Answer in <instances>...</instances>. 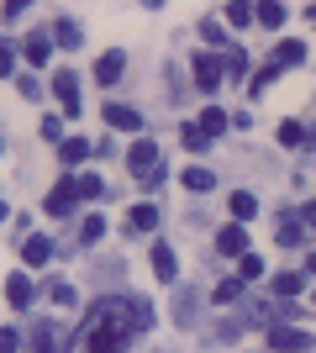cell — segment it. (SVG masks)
Instances as JSON below:
<instances>
[{"label":"cell","mask_w":316,"mask_h":353,"mask_svg":"<svg viewBox=\"0 0 316 353\" xmlns=\"http://www.w3.org/2000/svg\"><path fill=\"white\" fill-rule=\"evenodd\" d=\"M311 274H316V253H311Z\"/></svg>","instance_id":"cell-43"},{"label":"cell","mask_w":316,"mask_h":353,"mask_svg":"<svg viewBox=\"0 0 316 353\" xmlns=\"http://www.w3.org/2000/svg\"><path fill=\"white\" fill-rule=\"evenodd\" d=\"M21 348V332H11V327H0V353H16Z\"/></svg>","instance_id":"cell-35"},{"label":"cell","mask_w":316,"mask_h":353,"mask_svg":"<svg viewBox=\"0 0 316 353\" xmlns=\"http://www.w3.org/2000/svg\"><path fill=\"white\" fill-rule=\"evenodd\" d=\"M295 290H301V274H274V295H285V301H290Z\"/></svg>","instance_id":"cell-32"},{"label":"cell","mask_w":316,"mask_h":353,"mask_svg":"<svg viewBox=\"0 0 316 353\" xmlns=\"http://www.w3.org/2000/svg\"><path fill=\"white\" fill-rule=\"evenodd\" d=\"M280 143H285V148H301L306 143V127H301V121H280Z\"/></svg>","instance_id":"cell-29"},{"label":"cell","mask_w":316,"mask_h":353,"mask_svg":"<svg viewBox=\"0 0 316 353\" xmlns=\"http://www.w3.org/2000/svg\"><path fill=\"white\" fill-rule=\"evenodd\" d=\"M180 137H185V148H190V153H206V143H211V137H206V132H200L196 121H190V127H185V132H180Z\"/></svg>","instance_id":"cell-31"},{"label":"cell","mask_w":316,"mask_h":353,"mask_svg":"<svg viewBox=\"0 0 316 353\" xmlns=\"http://www.w3.org/2000/svg\"><path fill=\"white\" fill-rule=\"evenodd\" d=\"M242 301V280H222L216 285V306H238Z\"/></svg>","instance_id":"cell-26"},{"label":"cell","mask_w":316,"mask_h":353,"mask_svg":"<svg viewBox=\"0 0 316 353\" xmlns=\"http://www.w3.org/2000/svg\"><path fill=\"white\" fill-rule=\"evenodd\" d=\"M153 274H158L164 285L180 274V259H174V248H169V243H158V248H153Z\"/></svg>","instance_id":"cell-11"},{"label":"cell","mask_w":316,"mask_h":353,"mask_svg":"<svg viewBox=\"0 0 316 353\" xmlns=\"http://www.w3.org/2000/svg\"><path fill=\"white\" fill-rule=\"evenodd\" d=\"M200 37H206V43H227V32H222V21H206V27H200Z\"/></svg>","instance_id":"cell-38"},{"label":"cell","mask_w":316,"mask_h":353,"mask_svg":"<svg viewBox=\"0 0 316 353\" xmlns=\"http://www.w3.org/2000/svg\"><path fill=\"white\" fill-rule=\"evenodd\" d=\"M132 227L137 232H153V227H158V206H153V201H137L132 206Z\"/></svg>","instance_id":"cell-19"},{"label":"cell","mask_w":316,"mask_h":353,"mask_svg":"<svg viewBox=\"0 0 316 353\" xmlns=\"http://www.w3.org/2000/svg\"><path fill=\"white\" fill-rule=\"evenodd\" d=\"M311 301H316V295H311Z\"/></svg>","instance_id":"cell-45"},{"label":"cell","mask_w":316,"mask_h":353,"mask_svg":"<svg viewBox=\"0 0 316 353\" xmlns=\"http://www.w3.org/2000/svg\"><path fill=\"white\" fill-rule=\"evenodd\" d=\"M48 301L69 311V306H74V285H69V280H53V285H48Z\"/></svg>","instance_id":"cell-24"},{"label":"cell","mask_w":316,"mask_h":353,"mask_svg":"<svg viewBox=\"0 0 316 353\" xmlns=\"http://www.w3.org/2000/svg\"><path fill=\"white\" fill-rule=\"evenodd\" d=\"M11 69H16V48H11V43H0V79H6Z\"/></svg>","instance_id":"cell-36"},{"label":"cell","mask_w":316,"mask_h":353,"mask_svg":"<svg viewBox=\"0 0 316 353\" xmlns=\"http://www.w3.org/2000/svg\"><path fill=\"white\" fill-rule=\"evenodd\" d=\"M32 348H37V353H53V348H59V327H53V322H37V327H32Z\"/></svg>","instance_id":"cell-18"},{"label":"cell","mask_w":316,"mask_h":353,"mask_svg":"<svg viewBox=\"0 0 316 353\" xmlns=\"http://www.w3.org/2000/svg\"><path fill=\"white\" fill-rule=\"evenodd\" d=\"M153 327V306L137 301V295H105L101 306L85 316L79 338L69 343V353H127V343L137 332Z\"/></svg>","instance_id":"cell-1"},{"label":"cell","mask_w":316,"mask_h":353,"mask_svg":"<svg viewBox=\"0 0 316 353\" xmlns=\"http://www.w3.org/2000/svg\"><path fill=\"white\" fill-rule=\"evenodd\" d=\"M127 163H132L137 179L148 174V169H158V148H153V137H137V143L127 148Z\"/></svg>","instance_id":"cell-4"},{"label":"cell","mask_w":316,"mask_h":353,"mask_svg":"<svg viewBox=\"0 0 316 353\" xmlns=\"http://www.w3.org/2000/svg\"><path fill=\"white\" fill-rule=\"evenodd\" d=\"M0 221H6V201H0Z\"/></svg>","instance_id":"cell-42"},{"label":"cell","mask_w":316,"mask_h":353,"mask_svg":"<svg viewBox=\"0 0 316 353\" xmlns=\"http://www.w3.org/2000/svg\"><path fill=\"white\" fill-rule=\"evenodd\" d=\"M16 85H21V95H27V101H37V95H43V85H37V79H27V74H21Z\"/></svg>","instance_id":"cell-39"},{"label":"cell","mask_w":316,"mask_h":353,"mask_svg":"<svg viewBox=\"0 0 316 353\" xmlns=\"http://www.w3.org/2000/svg\"><path fill=\"white\" fill-rule=\"evenodd\" d=\"M32 295H37V290H32V280L21 274V269H16L11 280H6V301H11L16 311H27V306H32Z\"/></svg>","instance_id":"cell-8"},{"label":"cell","mask_w":316,"mask_h":353,"mask_svg":"<svg viewBox=\"0 0 316 353\" xmlns=\"http://www.w3.org/2000/svg\"><path fill=\"white\" fill-rule=\"evenodd\" d=\"M53 101L63 105V117H79V79L74 74H59V79H53Z\"/></svg>","instance_id":"cell-7"},{"label":"cell","mask_w":316,"mask_h":353,"mask_svg":"<svg viewBox=\"0 0 316 353\" xmlns=\"http://www.w3.org/2000/svg\"><path fill=\"white\" fill-rule=\"evenodd\" d=\"M301 59H306V43H295V37H285V43L274 48V63H280V69H295Z\"/></svg>","instance_id":"cell-16"},{"label":"cell","mask_w":316,"mask_h":353,"mask_svg":"<svg viewBox=\"0 0 316 353\" xmlns=\"http://www.w3.org/2000/svg\"><path fill=\"white\" fill-rule=\"evenodd\" d=\"M253 216H258V201L248 190H238L232 195V221H253Z\"/></svg>","instance_id":"cell-21"},{"label":"cell","mask_w":316,"mask_h":353,"mask_svg":"<svg viewBox=\"0 0 316 353\" xmlns=\"http://www.w3.org/2000/svg\"><path fill=\"white\" fill-rule=\"evenodd\" d=\"M269 348L274 353H306L311 348V332H301V327H269Z\"/></svg>","instance_id":"cell-2"},{"label":"cell","mask_w":316,"mask_h":353,"mask_svg":"<svg viewBox=\"0 0 316 353\" xmlns=\"http://www.w3.org/2000/svg\"><path fill=\"white\" fill-rule=\"evenodd\" d=\"M105 127H121V132H137L143 117H137L132 105H105Z\"/></svg>","instance_id":"cell-15"},{"label":"cell","mask_w":316,"mask_h":353,"mask_svg":"<svg viewBox=\"0 0 316 353\" xmlns=\"http://www.w3.org/2000/svg\"><path fill=\"white\" fill-rule=\"evenodd\" d=\"M258 274H264V259H258V253H242L238 259V280L248 285V280H258Z\"/></svg>","instance_id":"cell-25"},{"label":"cell","mask_w":316,"mask_h":353,"mask_svg":"<svg viewBox=\"0 0 316 353\" xmlns=\"http://www.w3.org/2000/svg\"><path fill=\"white\" fill-rule=\"evenodd\" d=\"M43 137H48V143H63V121L48 117V121H43Z\"/></svg>","instance_id":"cell-37"},{"label":"cell","mask_w":316,"mask_h":353,"mask_svg":"<svg viewBox=\"0 0 316 353\" xmlns=\"http://www.w3.org/2000/svg\"><path fill=\"white\" fill-rule=\"evenodd\" d=\"M27 6H32V0H6V6H0V16H21Z\"/></svg>","instance_id":"cell-40"},{"label":"cell","mask_w":316,"mask_h":353,"mask_svg":"<svg viewBox=\"0 0 316 353\" xmlns=\"http://www.w3.org/2000/svg\"><path fill=\"white\" fill-rule=\"evenodd\" d=\"M211 185H216V174H211V169H185V190H196V195H206Z\"/></svg>","instance_id":"cell-22"},{"label":"cell","mask_w":316,"mask_h":353,"mask_svg":"<svg viewBox=\"0 0 316 353\" xmlns=\"http://www.w3.org/2000/svg\"><path fill=\"white\" fill-rule=\"evenodd\" d=\"M253 21H264V27H285V6H280V0H258Z\"/></svg>","instance_id":"cell-17"},{"label":"cell","mask_w":316,"mask_h":353,"mask_svg":"<svg viewBox=\"0 0 316 353\" xmlns=\"http://www.w3.org/2000/svg\"><path fill=\"white\" fill-rule=\"evenodd\" d=\"M101 174H79V201H101Z\"/></svg>","instance_id":"cell-30"},{"label":"cell","mask_w":316,"mask_h":353,"mask_svg":"<svg viewBox=\"0 0 316 353\" xmlns=\"http://www.w3.org/2000/svg\"><path fill=\"white\" fill-rule=\"evenodd\" d=\"M274 237H280L285 248H301V243H306V221L285 211V216H280V227H274Z\"/></svg>","instance_id":"cell-10"},{"label":"cell","mask_w":316,"mask_h":353,"mask_svg":"<svg viewBox=\"0 0 316 353\" xmlns=\"http://www.w3.org/2000/svg\"><path fill=\"white\" fill-rule=\"evenodd\" d=\"M21 259H27V264H32V269H43V264H48V259H53V243H48V237H43V232H32V237H27V243H21Z\"/></svg>","instance_id":"cell-9"},{"label":"cell","mask_w":316,"mask_h":353,"mask_svg":"<svg viewBox=\"0 0 316 353\" xmlns=\"http://www.w3.org/2000/svg\"><path fill=\"white\" fill-rule=\"evenodd\" d=\"M53 37H59L63 48H79V27H74V21H59V27H53Z\"/></svg>","instance_id":"cell-33"},{"label":"cell","mask_w":316,"mask_h":353,"mask_svg":"<svg viewBox=\"0 0 316 353\" xmlns=\"http://www.w3.org/2000/svg\"><path fill=\"white\" fill-rule=\"evenodd\" d=\"M90 159V143L85 137H63V163H85Z\"/></svg>","instance_id":"cell-23"},{"label":"cell","mask_w":316,"mask_h":353,"mask_svg":"<svg viewBox=\"0 0 316 353\" xmlns=\"http://www.w3.org/2000/svg\"><path fill=\"white\" fill-rule=\"evenodd\" d=\"M79 201V179H59L53 190H48V216H69Z\"/></svg>","instance_id":"cell-3"},{"label":"cell","mask_w":316,"mask_h":353,"mask_svg":"<svg viewBox=\"0 0 316 353\" xmlns=\"http://www.w3.org/2000/svg\"><path fill=\"white\" fill-rule=\"evenodd\" d=\"M21 53H27V63H48L53 59V37H48V32H32L27 43H21Z\"/></svg>","instance_id":"cell-12"},{"label":"cell","mask_w":316,"mask_h":353,"mask_svg":"<svg viewBox=\"0 0 316 353\" xmlns=\"http://www.w3.org/2000/svg\"><path fill=\"white\" fill-rule=\"evenodd\" d=\"M222 69H227V79H242V74H248V53H242V48H227Z\"/></svg>","instance_id":"cell-20"},{"label":"cell","mask_w":316,"mask_h":353,"mask_svg":"<svg viewBox=\"0 0 316 353\" xmlns=\"http://www.w3.org/2000/svg\"><path fill=\"white\" fill-rule=\"evenodd\" d=\"M274 79H280V63H274V59H269V63H264V69H258V74H253V85H248V90H253V95H264V90H269V85H274Z\"/></svg>","instance_id":"cell-27"},{"label":"cell","mask_w":316,"mask_h":353,"mask_svg":"<svg viewBox=\"0 0 316 353\" xmlns=\"http://www.w3.org/2000/svg\"><path fill=\"white\" fill-rule=\"evenodd\" d=\"M227 21H232V27H248V21H253V6H248V0H227Z\"/></svg>","instance_id":"cell-28"},{"label":"cell","mask_w":316,"mask_h":353,"mask_svg":"<svg viewBox=\"0 0 316 353\" xmlns=\"http://www.w3.org/2000/svg\"><path fill=\"white\" fill-rule=\"evenodd\" d=\"M196 127H200L206 137H216V132H227V127H232V117H227L222 105H206V111L196 117Z\"/></svg>","instance_id":"cell-13"},{"label":"cell","mask_w":316,"mask_h":353,"mask_svg":"<svg viewBox=\"0 0 316 353\" xmlns=\"http://www.w3.org/2000/svg\"><path fill=\"white\" fill-rule=\"evenodd\" d=\"M216 253H227V259H242V253H248V232H242V221H227L222 232H216Z\"/></svg>","instance_id":"cell-6"},{"label":"cell","mask_w":316,"mask_h":353,"mask_svg":"<svg viewBox=\"0 0 316 353\" xmlns=\"http://www.w3.org/2000/svg\"><path fill=\"white\" fill-rule=\"evenodd\" d=\"M222 79H227V69H222V59H211V53H200L196 59V90H222Z\"/></svg>","instance_id":"cell-5"},{"label":"cell","mask_w":316,"mask_h":353,"mask_svg":"<svg viewBox=\"0 0 316 353\" xmlns=\"http://www.w3.org/2000/svg\"><path fill=\"white\" fill-rule=\"evenodd\" d=\"M148 6H164V0H148Z\"/></svg>","instance_id":"cell-44"},{"label":"cell","mask_w":316,"mask_h":353,"mask_svg":"<svg viewBox=\"0 0 316 353\" xmlns=\"http://www.w3.org/2000/svg\"><path fill=\"white\" fill-rule=\"evenodd\" d=\"M301 221H306V227L316 232V201H311V206H301Z\"/></svg>","instance_id":"cell-41"},{"label":"cell","mask_w":316,"mask_h":353,"mask_svg":"<svg viewBox=\"0 0 316 353\" xmlns=\"http://www.w3.org/2000/svg\"><path fill=\"white\" fill-rule=\"evenodd\" d=\"M105 232V216H85V227H79V237H85V243H95V237Z\"/></svg>","instance_id":"cell-34"},{"label":"cell","mask_w":316,"mask_h":353,"mask_svg":"<svg viewBox=\"0 0 316 353\" xmlns=\"http://www.w3.org/2000/svg\"><path fill=\"white\" fill-rule=\"evenodd\" d=\"M121 69H127V59H121V53H101V59H95V79H101V85H116Z\"/></svg>","instance_id":"cell-14"}]
</instances>
